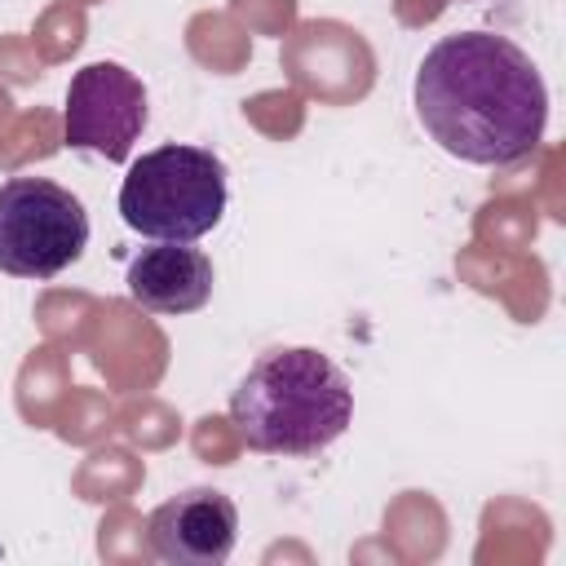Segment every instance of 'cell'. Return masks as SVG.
<instances>
[{
    "label": "cell",
    "mask_w": 566,
    "mask_h": 566,
    "mask_svg": "<svg viewBox=\"0 0 566 566\" xmlns=\"http://www.w3.org/2000/svg\"><path fill=\"white\" fill-rule=\"evenodd\" d=\"M146 128V84L119 62H88L71 75L62 137L71 150H93L124 164Z\"/></svg>",
    "instance_id": "5"
},
{
    "label": "cell",
    "mask_w": 566,
    "mask_h": 566,
    "mask_svg": "<svg viewBox=\"0 0 566 566\" xmlns=\"http://www.w3.org/2000/svg\"><path fill=\"white\" fill-rule=\"evenodd\" d=\"M88 248L84 203L49 177H9L0 186V270L13 279H53Z\"/></svg>",
    "instance_id": "4"
},
{
    "label": "cell",
    "mask_w": 566,
    "mask_h": 566,
    "mask_svg": "<svg viewBox=\"0 0 566 566\" xmlns=\"http://www.w3.org/2000/svg\"><path fill=\"white\" fill-rule=\"evenodd\" d=\"M226 164L208 146L168 142L133 159L119 186V217L155 243H195L226 212Z\"/></svg>",
    "instance_id": "3"
},
{
    "label": "cell",
    "mask_w": 566,
    "mask_h": 566,
    "mask_svg": "<svg viewBox=\"0 0 566 566\" xmlns=\"http://www.w3.org/2000/svg\"><path fill=\"white\" fill-rule=\"evenodd\" d=\"M230 420L261 455H314L349 429L354 389L345 371L310 345L265 349L234 385Z\"/></svg>",
    "instance_id": "2"
},
{
    "label": "cell",
    "mask_w": 566,
    "mask_h": 566,
    "mask_svg": "<svg viewBox=\"0 0 566 566\" xmlns=\"http://www.w3.org/2000/svg\"><path fill=\"white\" fill-rule=\"evenodd\" d=\"M128 296L150 314H195L212 296V261L190 243H155L128 261Z\"/></svg>",
    "instance_id": "7"
},
{
    "label": "cell",
    "mask_w": 566,
    "mask_h": 566,
    "mask_svg": "<svg viewBox=\"0 0 566 566\" xmlns=\"http://www.w3.org/2000/svg\"><path fill=\"white\" fill-rule=\"evenodd\" d=\"M150 553L172 566H221L239 539V509L226 491L190 486L164 500L146 522Z\"/></svg>",
    "instance_id": "6"
},
{
    "label": "cell",
    "mask_w": 566,
    "mask_h": 566,
    "mask_svg": "<svg viewBox=\"0 0 566 566\" xmlns=\"http://www.w3.org/2000/svg\"><path fill=\"white\" fill-rule=\"evenodd\" d=\"M416 119L460 164L509 168L548 128V88L522 44L495 31L442 35L416 66Z\"/></svg>",
    "instance_id": "1"
}]
</instances>
